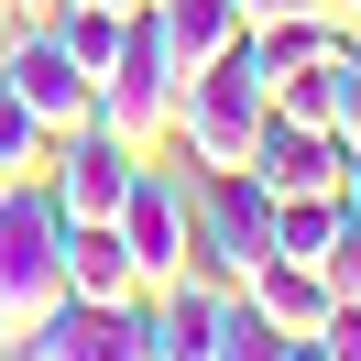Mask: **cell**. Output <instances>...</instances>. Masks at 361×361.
<instances>
[{
    "instance_id": "6da1fadb",
    "label": "cell",
    "mask_w": 361,
    "mask_h": 361,
    "mask_svg": "<svg viewBox=\"0 0 361 361\" xmlns=\"http://www.w3.org/2000/svg\"><path fill=\"white\" fill-rule=\"evenodd\" d=\"M55 295H66V208H55L44 176H23L0 197V350H11Z\"/></svg>"
},
{
    "instance_id": "7a4b0ae2",
    "label": "cell",
    "mask_w": 361,
    "mask_h": 361,
    "mask_svg": "<svg viewBox=\"0 0 361 361\" xmlns=\"http://www.w3.org/2000/svg\"><path fill=\"white\" fill-rule=\"evenodd\" d=\"M176 99H186L176 44H164V23H154V11H132V23H121L110 77H99V132H121L132 154H164V142H176Z\"/></svg>"
},
{
    "instance_id": "3957f363",
    "label": "cell",
    "mask_w": 361,
    "mask_h": 361,
    "mask_svg": "<svg viewBox=\"0 0 361 361\" xmlns=\"http://www.w3.org/2000/svg\"><path fill=\"white\" fill-rule=\"evenodd\" d=\"M263 121H274V77H263V55H252V33H241L219 66L186 77V99H176V142L219 176V164L252 154V132H263Z\"/></svg>"
},
{
    "instance_id": "277c9868",
    "label": "cell",
    "mask_w": 361,
    "mask_h": 361,
    "mask_svg": "<svg viewBox=\"0 0 361 361\" xmlns=\"http://www.w3.org/2000/svg\"><path fill=\"white\" fill-rule=\"evenodd\" d=\"M197 263L219 274V285H252V274L274 263V186L252 176V164H219V176L197 186Z\"/></svg>"
},
{
    "instance_id": "5b68a950",
    "label": "cell",
    "mask_w": 361,
    "mask_h": 361,
    "mask_svg": "<svg viewBox=\"0 0 361 361\" xmlns=\"http://www.w3.org/2000/svg\"><path fill=\"white\" fill-rule=\"evenodd\" d=\"M110 219H121V241H132V263H142V285H186V274H197V186H176V176H154V154H142V176H132V197H121Z\"/></svg>"
},
{
    "instance_id": "8992f818",
    "label": "cell",
    "mask_w": 361,
    "mask_h": 361,
    "mask_svg": "<svg viewBox=\"0 0 361 361\" xmlns=\"http://www.w3.org/2000/svg\"><path fill=\"white\" fill-rule=\"evenodd\" d=\"M0 77L23 88L33 121H55V132H88L99 121V88L66 66V44H55V23H11V44H0Z\"/></svg>"
},
{
    "instance_id": "52a82bcc",
    "label": "cell",
    "mask_w": 361,
    "mask_h": 361,
    "mask_svg": "<svg viewBox=\"0 0 361 361\" xmlns=\"http://www.w3.org/2000/svg\"><path fill=\"white\" fill-rule=\"evenodd\" d=\"M132 176H142V154H132L121 132H99V121H88V132H66V142H55V164H44V186H55L66 219H110V208L132 197Z\"/></svg>"
},
{
    "instance_id": "ba28073f",
    "label": "cell",
    "mask_w": 361,
    "mask_h": 361,
    "mask_svg": "<svg viewBox=\"0 0 361 361\" xmlns=\"http://www.w3.org/2000/svg\"><path fill=\"white\" fill-rule=\"evenodd\" d=\"M241 164L274 186V197H317V186H339L350 142H339V132H317V121H285V110H274L263 132H252V154H241Z\"/></svg>"
},
{
    "instance_id": "9c48e42d",
    "label": "cell",
    "mask_w": 361,
    "mask_h": 361,
    "mask_svg": "<svg viewBox=\"0 0 361 361\" xmlns=\"http://www.w3.org/2000/svg\"><path fill=\"white\" fill-rule=\"evenodd\" d=\"M252 307H263V329L285 339V350H317V329H329L339 295H329V274H317V263H285V252H274V263L252 274Z\"/></svg>"
},
{
    "instance_id": "30bf717a",
    "label": "cell",
    "mask_w": 361,
    "mask_h": 361,
    "mask_svg": "<svg viewBox=\"0 0 361 361\" xmlns=\"http://www.w3.org/2000/svg\"><path fill=\"white\" fill-rule=\"evenodd\" d=\"M66 295H88V307H132L142 295V263L121 241V219H66Z\"/></svg>"
},
{
    "instance_id": "8fae6325",
    "label": "cell",
    "mask_w": 361,
    "mask_h": 361,
    "mask_svg": "<svg viewBox=\"0 0 361 361\" xmlns=\"http://www.w3.org/2000/svg\"><path fill=\"white\" fill-rule=\"evenodd\" d=\"M23 361H121V307H88V295H55L23 339Z\"/></svg>"
},
{
    "instance_id": "7c38bea8",
    "label": "cell",
    "mask_w": 361,
    "mask_h": 361,
    "mask_svg": "<svg viewBox=\"0 0 361 361\" xmlns=\"http://www.w3.org/2000/svg\"><path fill=\"white\" fill-rule=\"evenodd\" d=\"M154 23H164V44H176V66L197 77V66H219L230 44H241V0H154Z\"/></svg>"
},
{
    "instance_id": "4fadbf2b",
    "label": "cell",
    "mask_w": 361,
    "mask_h": 361,
    "mask_svg": "<svg viewBox=\"0 0 361 361\" xmlns=\"http://www.w3.org/2000/svg\"><path fill=\"white\" fill-rule=\"evenodd\" d=\"M44 23H55V44H66V66L99 88V77H110V55H121V23H132V11H110V0H55Z\"/></svg>"
},
{
    "instance_id": "5bb4252c",
    "label": "cell",
    "mask_w": 361,
    "mask_h": 361,
    "mask_svg": "<svg viewBox=\"0 0 361 361\" xmlns=\"http://www.w3.org/2000/svg\"><path fill=\"white\" fill-rule=\"evenodd\" d=\"M339 219H350L339 186H317V197H274V252H285V263H329Z\"/></svg>"
},
{
    "instance_id": "9a60e30c",
    "label": "cell",
    "mask_w": 361,
    "mask_h": 361,
    "mask_svg": "<svg viewBox=\"0 0 361 361\" xmlns=\"http://www.w3.org/2000/svg\"><path fill=\"white\" fill-rule=\"evenodd\" d=\"M339 66H350V55H329V66H285V77H274V110H285V121H317V132H339Z\"/></svg>"
},
{
    "instance_id": "2e32d148",
    "label": "cell",
    "mask_w": 361,
    "mask_h": 361,
    "mask_svg": "<svg viewBox=\"0 0 361 361\" xmlns=\"http://www.w3.org/2000/svg\"><path fill=\"white\" fill-rule=\"evenodd\" d=\"M285 339L263 329V307H252V285H230L219 295V339H208V361H274Z\"/></svg>"
},
{
    "instance_id": "e0dca14e",
    "label": "cell",
    "mask_w": 361,
    "mask_h": 361,
    "mask_svg": "<svg viewBox=\"0 0 361 361\" xmlns=\"http://www.w3.org/2000/svg\"><path fill=\"white\" fill-rule=\"evenodd\" d=\"M317 274H329V295H339V307H361V208L339 219V241H329V263H317Z\"/></svg>"
},
{
    "instance_id": "ac0fdd59",
    "label": "cell",
    "mask_w": 361,
    "mask_h": 361,
    "mask_svg": "<svg viewBox=\"0 0 361 361\" xmlns=\"http://www.w3.org/2000/svg\"><path fill=\"white\" fill-rule=\"evenodd\" d=\"M329 121H339V142H361V44H350V66H339V110Z\"/></svg>"
},
{
    "instance_id": "d6986e66",
    "label": "cell",
    "mask_w": 361,
    "mask_h": 361,
    "mask_svg": "<svg viewBox=\"0 0 361 361\" xmlns=\"http://www.w3.org/2000/svg\"><path fill=\"white\" fill-rule=\"evenodd\" d=\"M285 11H329V0H241V23H285Z\"/></svg>"
},
{
    "instance_id": "ffe728a7",
    "label": "cell",
    "mask_w": 361,
    "mask_h": 361,
    "mask_svg": "<svg viewBox=\"0 0 361 361\" xmlns=\"http://www.w3.org/2000/svg\"><path fill=\"white\" fill-rule=\"evenodd\" d=\"M339 197H350V208H361V142H350V164H339Z\"/></svg>"
},
{
    "instance_id": "44dd1931",
    "label": "cell",
    "mask_w": 361,
    "mask_h": 361,
    "mask_svg": "<svg viewBox=\"0 0 361 361\" xmlns=\"http://www.w3.org/2000/svg\"><path fill=\"white\" fill-rule=\"evenodd\" d=\"M11 23H23V0H0V44H11Z\"/></svg>"
},
{
    "instance_id": "7402d4cb",
    "label": "cell",
    "mask_w": 361,
    "mask_h": 361,
    "mask_svg": "<svg viewBox=\"0 0 361 361\" xmlns=\"http://www.w3.org/2000/svg\"><path fill=\"white\" fill-rule=\"evenodd\" d=\"M11 186H23V164H11V154H0V197H11Z\"/></svg>"
},
{
    "instance_id": "603a6c76",
    "label": "cell",
    "mask_w": 361,
    "mask_h": 361,
    "mask_svg": "<svg viewBox=\"0 0 361 361\" xmlns=\"http://www.w3.org/2000/svg\"><path fill=\"white\" fill-rule=\"evenodd\" d=\"M329 11H339V23H361V0H329Z\"/></svg>"
},
{
    "instance_id": "cb8c5ba5",
    "label": "cell",
    "mask_w": 361,
    "mask_h": 361,
    "mask_svg": "<svg viewBox=\"0 0 361 361\" xmlns=\"http://www.w3.org/2000/svg\"><path fill=\"white\" fill-rule=\"evenodd\" d=\"M23 11H55V0H23Z\"/></svg>"
}]
</instances>
